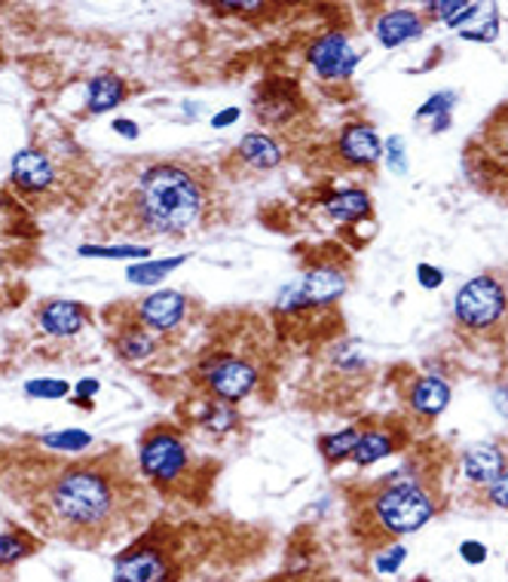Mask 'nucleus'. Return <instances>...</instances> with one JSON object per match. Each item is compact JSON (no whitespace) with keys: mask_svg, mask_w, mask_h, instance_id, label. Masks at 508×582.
Returning <instances> with one entry per match:
<instances>
[{"mask_svg":"<svg viewBox=\"0 0 508 582\" xmlns=\"http://www.w3.org/2000/svg\"><path fill=\"white\" fill-rule=\"evenodd\" d=\"M386 160H389V169L398 172V175L408 172V154H405V142L398 135L386 139Z\"/></svg>","mask_w":508,"mask_h":582,"instance_id":"36","label":"nucleus"},{"mask_svg":"<svg viewBox=\"0 0 508 582\" xmlns=\"http://www.w3.org/2000/svg\"><path fill=\"white\" fill-rule=\"evenodd\" d=\"M34 552H37V540H31L25 530H0V570L29 561Z\"/></svg>","mask_w":508,"mask_h":582,"instance_id":"22","label":"nucleus"},{"mask_svg":"<svg viewBox=\"0 0 508 582\" xmlns=\"http://www.w3.org/2000/svg\"><path fill=\"white\" fill-rule=\"evenodd\" d=\"M484 10V7H481ZM468 22H475V25H468L463 31V37L466 41H478V43H494L499 37V15L496 10H490L487 15H475V19H468Z\"/></svg>","mask_w":508,"mask_h":582,"instance_id":"30","label":"nucleus"},{"mask_svg":"<svg viewBox=\"0 0 508 582\" xmlns=\"http://www.w3.org/2000/svg\"><path fill=\"white\" fill-rule=\"evenodd\" d=\"M37 441L49 451H58V454H80L92 444V436L84 429H62V432H46Z\"/></svg>","mask_w":508,"mask_h":582,"instance_id":"26","label":"nucleus"},{"mask_svg":"<svg viewBox=\"0 0 508 582\" xmlns=\"http://www.w3.org/2000/svg\"><path fill=\"white\" fill-rule=\"evenodd\" d=\"M435 497L417 482H393L374 497V518L389 537H410L435 518Z\"/></svg>","mask_w":508,"mask_h":582,"instance_id":"3","label":"nucleus"},{"mask_svg":"<svg viewBox=\"0 0 508 582\" xmlns=\"http://www.w3.org/2000/svg\"><path fill=\"white\" fill-rule=\"evenodd\" d=\"M484 499L494 506V509H506L508 512V469L496 479L494 484L484 487Z\"/></svg>","mask_w":508,"mask_h":582,"instance_id":"34","label":"nucleus"},{"mask_svg":"<svg viewBox=\"0 0 508 582\" xmlns=\"http://www.w3.org/2000/svg\"><path fill=\"white\" fill-rule=\"evenodd\" d=\"M190 466V451L184 444L181 432L169 427L151 429L139 448V469L144 479H151L159 487L181 482V475Z\"/></svg>","mask_w":508,"mask_h":582,"instance_id":"4","label":"nucleus"},{"mask_svg":"<svg viewBox=\"0 0 508 582\" xmlns=\"http://www.w3.org/2000/svg\"><path fill=\"white\" fill-rule=\"evenodd\" d=\"M423 34V19L413 13V10H393V13H383L377 22V41L386 50H396L401 43L417 41Z\"/></svg>","mask_w":508,"mask_h":582,"instance_id":"20","label":"nucleus"},{"mask_svg":"<svg viewBox=\"0 0 508 582\" xmlns=\"http://www.w3.org/2000/svg\"><path fill=\"white\" fill-rule=\"evenodd\" d=\"M187 310H190V300L184 292H172V288H163V292H154L135 304V312L132 319L142 322L144 328H151L154 334H169L175 328L181 326L187 319Z\"/></svg>","mask_w":508,"mask_h":582,"instance_id":"10","label":"nucleus"},{"mask_svg":"<svg viewBox=\"0 0 508 582\" xmlns=\"http://www.w3.org/2000/svg\"><path fill=\"white\" fill-rule=\"evenodd\" d=\"M362 439V432L355 427L350 429H340V432H331L325 439L319 441V448H322V457H325L328 463H340V460H346V457L355 454V444Z\"/></svg>","mask_w":508,"mask_h":582,"instance_id":"27","label":"nucleus"},{"mask_svg":"<svg viewBox=\"0 0 508 582\" xmlns=\"http://www.w3.org/2000/svg\"><path fill=\"white\" fill-rule=\"evenodd\" d=\"M209 212V185L190 163L156 160L147 163L123 197L111 206L120 228L151 237H181L202 224Z\"/></svg>","mask_w":508,"mask_h":582,"instance_id":"2","label":"nucleus"},{"mask_svg":"<svg viewBox=\"0 0 508 582\" xmlns=\"http://www.w3.org/2000/svg\"><path fill=\"white\" fill-rule=\"evenodd\" d=\"M343 292H346L343 273L334 271V267H316L297 285H288L276 307L283 312L303 310V307H325V304H334Z\"/></svg>","mask_w":508,"mask_h":582,"instance_id":"8","label":"nucleus"},{"mask_svg":"<svg viewBox=\"0 0 508 582\" xmlns=\"http://www.w3.org/2000/svg\"><path fill=\"white\" fill-rule=\"evenodd\" d=\"M508 310V295L506 285L499 283L496 276H475L468 279L453 300V316L456 322L468 331H484L494 328Z\"/></svg>","mask_w":508,"mask_h":582,"instance_id":"5","label":"nucleus"},{"mask_svg":"<svg viewBox=\"0 0 508 582\" xmlns=\"http://www.w3.org/2000/svg\"><path fill=\"white\" fill-rule=\"evenodd\" d=\"M494 408L503 414V417H508V381L494 389Z\"/></svg>","mask_w":508,"mask_h":582,"instance_id":"40","label":"nucleus"},{"mask_svg":"<svg viewBox=\"0 0 508 582\" xmlns=\"http://www.w3.org/2000/svg\"><path fill=\"white\" fill-rule=\"evenodd\" d=\"M199 381H202L206 393L212 398L227 402V405H236L245 396H252L261 374L242 355L212 353L199 362Z\"/></svg>","mask_w":508,"mask_h":582,"instance_id":"6","label":"nucleus"},{"mask_svg":"<svg viewBox=\"0 0 508 582\" xmlns=\"http://www.w3.org/2000/svg\"><path fill=\"white\" fill-rule=\"evenodd\" d=\"M429 13H435L444 25L451 29H463V22L475 19L481 13V3L472 0H451V3H429Z\"/></svg>","mask_w":508,"mask_h":582,"instance_id":"28","label":"nucleus"},{"mask_svg":"<svg viewBox=\"0 0 508 582\" xmlns=\"http://www.w3.org/2000/svg\"><path fill=\"white\" fill-rule=\"evenodd\" d=\"M86 322H89V310L77 300L53 298L41 304V310H37V326L49 338H74V334L84 331Z\"/></svg>","mask_w":508,"mask_h":582,"instance_id":"13","label":"nucleus"},{"mask_svg":"<svg viewBox=\"0 0 508 582\" xmlns=\"http://www.w3.org/2000/svg\"><path fill=\"white\" fill-rule=\"evenodd\" d=\"M405 561H408V546L389 542V546H383V549L374 552L371 568H374V573H380V576H396L398 570L405 568Z\"/></svg>","mask_w":508,"mask_h":582,"instance_id":"29","label":"nucleus"},{"mask_svg":"<svg viewBox=\"0 0 508 582\" xmlns=\"http://www.w3.org/2000/svg\"><path fill=\"white\" fill-rule=\"evenodd\" d=\"M254 111H257V120L267 123V127H279L288 117H295L300 111L295 92L285 89V84H269L261 86L257 99H252Z\"/></svg>","mask_w":508,"mask_h":582,"instance_id":"17","label":"nucleus"},{"mask_svg":"<svg viewBox=\"0 0 508 582\" xmlns=\"http://www.w3.org/2000/svg\"><path fill=\"white\" fill-rule=\"evenodd\" d=\"M84 257H147V245H80Z\"/></svg>","mask_w":508,"mask_h":582,"instance_id":"31","label":"nucleus"},{"mask_svg":"<svg viewBox=\"0 0 508 582\" xmlns=\"http://www.w3.org/2000/svg\"><path fill=\"white\" fill-rule=\"evenodd\" d=\"M307 58H310L312 72L322 80H346L353 77L355 65H358V53L340 31H328L322 37H316L307 50Z\"/></svg>","mask_w":508,"mask_h":582,"instance_id":"9","label":"nucleus"},{"mask_svg":"<svg viewBox=\"0 0 508 582\" xmlns=\"http://www.w3.org/2000/svg\"><path fill=\"white\" fill-rule=\"evenodd\" d=\"M10 178H13L15 190L29 194V197H41L49 194L56 187V163L53 156L41 151V147H22L13 156V166H10Z\"/></svg>","mask_w":508,"mask_h":582,"instance_id":"11","label":"nucleus"},{"mask_svg":"<svg viewBox=\"0 0 508 582\" xmlns=\"http://www.w3.org/2000/svg\"><path fill=\"white\" fill-rule=\"evenodd\" d=\"M240 120V108H227V111H221L218 117H212V127L214 129H224V127H233Z\"/></svg>","mask_w":508,"mask_h":582,"instance_id":"39","label":"nucleus"},{"mask_svg":"<svg viewBox=\"0 0 508 582\" xmlns=\"http://www.w3.org/2000/svg\"><path fill=\"white\" fill-rule=\"evenodd\" d=\"M451 398H453V389L444 377H438V374H426V377L413 381V386H410L408 405H410V411L417 414V417L432 420V417H438V414L451 405Z\"/></svg>","mask_w":508,"mask_h":582,"instance_id":"15","label":"nucleus"},{"mask_svg":"<svg viewBox=\"0 0 508 582\" xmlns=\"http://www.w3.org/2000/svg\"><path fill=\"white\" fill-rule=\"evenodd\" d=\"M506 451L496 448V444H475V448H468L466 454H463V472H466L468 482L478 484V487L494 484L506 472Z\"/></svg>","mask_w":508,"mask_h":582,"instance_id":"16","label":"nucleus"},{"mask_svg":"<svg viewBox=\"0 0 508 582\" xmlns=\"http://www.w3.org/2000/svg\"><path fill=\"white\" fill-rule=\"evenodd\" d=\"M199 424L214 432V436H227L230 429H236L240 424V414L233 405H227V402H218V398H209L206 405H202V411H199Z\"/></svg>","mask_w":508,"mask_h":582,"instance_id":"25","label":"nucleus"},{"mask_svg":"<svg viewBox=\"0 0 508 582\" xmlns=\"http://www.w3.org/2000/svg\"><path fill=\"white\" fill-rule=\"evenodd\" d=\"M113 132H120V135H126V139H135V135H139V127H135L132 120H113Z\"/></svg>","mask_w":508,"mask_h":582,"instance_id":"41","label":"nucleus"},{"mask_svg":"<svg viewBox=\"0 0 508 582\" xmlns=\"http://www.w3.org/2000/svg\"><path fill=\"white\" fill-rule=\"evenodd\" d=\"M15 497L29 503L34 521L46 534L77 546H96L132 521V512L142 506V487L126 460L101 454L43 466Z\"/></svg>","mask_w":508,"mask_h":582,"instance_id":"1","label":"nucleus"},{"mask_svg":"<svg viewBox=\"0 0 508 582\" xmlns=\"http://www.w3.org/2000/svg\"><path fill=\"white\" fill-rule=\"evenodd\" d=\"M456 552H460V558L466 561L468 568H481V564H484V561L490 558V549H487V546H484L481 540L460 542V549H456Z\"/></svg>","mask_w":508,"mask_h":582,"instance_id":"35","label":"nucleus"},{"mask_svg":"<svg viewBox=\"0 0 508 582\" xmlns=\"http://www.w3.org/2000/svg\"><path fill=\"white\" fill-rule=\"evenodd\" d=\"M159 350V334H154L151 328H144L142 322H126L123 328H117L113 334V353L120 355L129 365H139V362H151Z\"/></svg>","mask_w":508,"mask_h":582,"instance_id":"14","label":"nucleus"},{"mask_svg":"<svg viewBox=\"0 0 508 582\" xmlns=\"http://www.w3.org/2000/svg\"><path fill=\"white\" fill-rule=\"evenodd\" d=\"M96 393H99V381H92V377H86V381L77 384V402H80L84 408L92 405V396H96Z\"/></svg>","mask_w":508,"mask_h":582,"instance_id":"38","label":"nucleus"},{"mask_svg":"<svg viewBox=\"0 0 508 582\" xmlns=\"http://www.w3.org/2000/svg\"><path fill=\"white\" fill-rule=\"evenodd\" d=\"M396 451V439L383 429H371V432H362V439L355 444L353 460L358 466H371V463H380L386 457Z\"/></svg>","mask_w":508,"mask_h":582,"instance_id":"23","label":"nucleus"},{"mask_svg":"<svg viewBox=\"0 0 508 582\" xmlns=\"http://www.w3.org/2000/svg\"><path fill=\"white\" fill-rule=\"evenodd\" d=\"M417 279H420L423 288H438V285H444V273L432 267V264H420L417 267Z\"/></svg>","mask_w":508,"mask_h":582,"instance_id":"37","label":"nucleus"},{"mask_svg":"<svg viewBox=\"0 0 508 582\" xmlns=\"http://www.w3.org/2000/svg\"><path fill=\"white\" fill-rule=\"evenodd\" d=\"M190 255H175L166 261H139L126 271V279L132 285H159L172 271H178Z\"/></svg>","mask_w":508,"mask_h":582,"instance_id":"24","label":"nucleus"},{"mask_svg":"<svg viewBox=\"0 0 508 582\" xmlns=\"http://www.w3.org/2000/svg\"><path fill=\"white\" fill-rule=\"evenodd\" d=\"M236 156L252 169L269 172L283 163V147L267 132H245L236 144Z\"/></svg>","mask_w":508,"mask_h":582,"instance_id":"19","label":"nucleus"},{"mask_svg":"<svg viewBox=\"0 0 508 582\" xmlns=\"http://www.w3.org/2000/svg\"><path fill=\"white\" fill-rule=\"evenodd\" d=\"M453 105H456V96H453V92H435L432 99H426L423 105H420L417 117H420V120H432V117H451Z\"/></svg>","mask_w":508,"mask_h":582,"instance_id":"33","label":"nucleus"},{"mask_svg":"<svg viewBox=\"0 0 508 582\" xmlns=\"http://www.w3.org/2000/svg\"><path fill=\"white\" fill-rule=\"evenodd\" d=\"M129 99V84L120 74H99L86 84V111L89 114H108Z\"/></svg>","mask_w":508,"mask_h":582,"instance_id":"18","label":"nucleus"},{"mask_svg":"<svg viewBox=\"0 0 508 582\" xmlns=\"http://www.w3.org/2000/svg\"><path fill=\"white\" fill-rule=\"evenodd\" d=\"M113 582H178V561L169 546L144 537L113 558Z\"/></svg>","mask_w":508,"mask_h":582,"instance_id":"7","label":"nucleus"},{"mask_svg":"<svg viewBox=\"0 0 508 582\" xmlns=\"http://www.w3.org/2000/svg\"><path fill=\"white\" fill-rule=\"evenodd\" d=\"M25 393L31 398H65L71 393V384L68 381H56V377H41V381L25 384Z\"/></svg>","mask_w":508,"mask_h":582,"instance_id":"32","label":"nucleus"},{"mask_svg":"<svg viewBox=\"0 0 508 582\" xmlns=\"http://www.w3.org/2000/svg\"><path fill=\"white\" fill-rule=\"evenodd\" d=\"M325 212L334 221H343V224L365 221V218H371V197L362 187H343V190L325 199Z\"/></svg>","mask_w":508,"mask_h":582,"instance_id":"21","label":"nucleus"},{"mask_svg":"<svg viewBox=\"0 0 508 582\" xmlns=\"http://www.w3.org/2000/svg\"><path fill=\"white\" fill-rule=\"evenodd\" d=\"M338 154L350 163V166H358V169H371L377 166L383 156V142L377 135V129L371 123H353L340 132L338 139Z\"/></svg>","mask_w":508,"mask_h":582,"instance_id":"12","label":"nucleus"}]
</instances>
